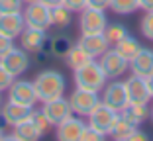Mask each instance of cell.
<instances>
[{
    "label": "cell",
    "mask_w": 153,
    "mask_h": 141,
    "mask_svg": "<svg viewBox=\"0 0 153 141\" xmlns=\"http://www.w3.org/2000/svg\"><path fill=\"white\" fill-rule=\"evenodd\" d=\"M33 86H36V94L37 100L43 104V102H49L53 98L65 94V88H67V80L59 71L55 69H45L33 78Z\"/></svg>",
    "instance_id": "cell-1"
},
{
    "label": "cell",
    "mask_w": 153,
    "mask_h": 141,
    "mask_svg": "<svg viewBox=\"0 0 153 141\" xmlns=\"http://www.w3.org/2000/svg\"><path fill=\"white\" fill-rule=\"evenodd\" d=\"M106 82H108V78H106V75L100 69L96 59L75 71V86H79V88L102 92V88L106 86Z\"/></svg>",
    "instance_id": "cell-2"
},
{
    "label": "cell",
    "mask_w": 153,
    "mask_h": 141,
    "mask_svg": "<svg viewBox=\"0 0 153 141\" xmlns=\"http://www.w3.org/2000/svg\"><path fill=\"white\" fill-rule=\"evenodd\" d=\"M98 65L104 71V75H106L108 80L120 78V77H124L126 71H130V61L124 55L118 53L116 47H108V51H104L98 57Z\"/></svg>",
    "instance_id": "cell-3"
},
{
    "label": "cell",
    "mask_w": 153,
    "mask_h": 141,
    "mask_svg": "<svg viewBox=\"0 0 153 141\" xmlns=\"http://www.w3.org/2000/svg\"><path fill=\"white\" fill-rule=\"evenodd\" d=\"M108 26V16H106V10H98V8H85L81 10V16H79V27H81V35L86 33H104Z\"/></svg>",
    "instance_id": "cell-4"
},
{
    "label": "cell",
    "mask_w": 153,
    "mask_h": 141,
    "mask_svg": "<svg viewBox=\"0 0 153 141\" xmlns=\"http://www.w3.org/2000/svg\"><path fill=\"white\" fill-rule=\"evenodd\" d=\"M69 104H71L73 114L76 116H88L96 106L100 104V94L94 90H86V88L75 86V90L69 96Z\"/></svg>",
    "instance_id": "cell-5"
},
{
    "label": "cell",
    "mask_w": 153,
    "mask_h": 141,
    "mask_svg": "<svg viewBox=\"0 0 153 141\" xmlns=\"http://www.w3.org/2000/svg\"><path fill=\"white\" fill-rule=\"evenodd\" d=\"M22 16L27 27H37V30H45V32H47V27H51V8L41 4L39 0L24 6Z\"/></svg>",
    "instance_id": "cell-6"
},
{
    "label": "cell",
    "mask_w": 153,
    "mask_h": 141,
    "mask_svg": "<svg viewBox=\"0 0 153 141\" xmlns=\"http://www.w3.org/2000/svg\"><path fill=\"white\" fill-rule=\"evenodd\" d=\"M86 118H88V125H92L94 129H98V131L104 133V135H110V131H112L116 120L120 118V112L100 102V104L96 106Z\"/></svg>",
    "instance_id": "cell-7"
},
{
    "label": "cell",
    "mask_w": 153,
    "mask_h": 141,
    "mask_svg": "<svg viewBox=\"0 0 153 141\" xmlns=\"http://www.w3.org/2000/svg\"><path fill=\"white\" fill-rule=\"evenodd\" d=\"M100 102L120 112V110L130 102V100H128V92H126V84H124V80L114 78V80L106 82V86L102 88V94H100Z\"/></svg>",
    "instance_id": "cell-8"
},
{
    "label": "cell",
    "mask_w": 153,
    "mask_h": 141,
    "mask_svg": "<svg viewBox=\"0 0 153 141\" xmlns=\"http://www.w3.org/2000/svg\"><path fill=\"white\" fill-rule=\"evenodd\" d=\"M32 112H33L32 106L18 104V102H12V100L2 102V106H0V118L4 120V123L8 128H14V125L30 120L32 118Z\"/></svg>",
    "instance_id": "cell-9"
},
{
    "label": "cell",
    "mask_w": 153,
    "mask_h": 141,
    "mask_svg": "<svg viewBox=\"0 0 153 141\" xmlns=\"http://www.w3.org/2000/svg\"><path fill=\"white\" fill-rule=\"evenodd\" d=\"M0 63L4 65L10 73L18 78L20 75H24L27 69H30V53H27V51H24L22 47H16V45H14L6 55H2V57H0Z\"/></svg>",
    "instance_id": "cell-10"
},
{
    "label": "cell",
    "mask_w": 153,
    "mask_h": 141,
    "mask_svg": "<svg viewBox=\"0 0 153 141\" xmlns=\"http://www.w3.org/2000/svg\"><path fill=\"white\" fill-rule=\"evenodd\" d=\"M8 100L18 102V104H26V106H36L37 94H36V86L33 80H14L12 86L8 88Z\"/></svg>",
    "instance_id": "cell-11"
},
{
    "label": "cell",
    "mask_w": 153,
    "mask_h": 141,
    "mask_svg": "<svg viewBox=\"0 0 153 141\" xmlns=\"http://www.w3.org/2000/svg\"><path fill=\"white\" fill-rule=\"evenodd\" d=\"M85 120L81 118V116L76 114H71L67 120H63L61 123H57L55 125V129H57V139L59 141H79L81 139V133L82 129H85Z\"/></svg>",
    "instance_id": "cell-12"
},
{
    "label": "cell",
    "mask_w": 153,
    "mask_h": 141,
    "mask_svg": "<svg viewBox=\"0 0 153 141\" xmlns=\"http://www.w3.org/2000/svg\"><path fill=\"white\" fill-rule=\"evenodd\" d=\"M41 110H43V114L49 118V122L53 123V128L73 114L71 104H69V98H63V96L53 98V100H49V102H43Z\"/></svg>",
    "instance_id": "cell-13"
},
{
    "label": "cell",
    "mask_w": 153,
    "mask_h": 141,
    "mask_svg": "<svg viewBox=\"0 0 153 141\" xmlns=\"http://www.w3.org/2000/svg\"><path fill=\"white\" fill-rule=\"evenodd\" d=\"M18 39H20V45H22L24 51L36 55L45 47V43H47V33H45V30H37V27H27L26 26Z\"/></svg>",
    "instance_id": "cell-14"
},
{
    "label": "cell",
    "mask_w": 153,
    "mask_h": 141,
    "mask_svg": "<svg viewBox=\"0 0 153 141\" xmlns=\"http://www.w3.org/2000/svg\"><path fill=\"white\" fill-rule=\"evenodd\" d=\"M126 84V92H128V100L130 102H137V104H147L151 100V94H149L147 88V80L143 77H137V75H130V77L124 80Z\"/></svg>",
    "instance_id": "cell-15"
},
{
    "label": "cell",
    "mask_w": 153,
    "mask_h": 141,
    "mask_svg": "<svg viewBox=\"0 0 153 141\" xmlns=\"http://www.w3.org/2000/svg\"><path fill=\"white\" fill-rule=\"evenodd\" d=\"M86 53L92 57V59H98L104 51H108L110 41L104 33H86V35H81V39L76 41Z\"/></svg>",
    "instance_id": "cell-16"
},
{
    "label": "cell",
    "mask_w": 153,
    "mask_h": 141,
    "mask_svg": "<svg viewBox=\"0 0 153 141\" xmlns=\"http://www.w3.org/2000/svg\"><path fill=\"white\" fill-rule=\"evenodd\" d=\"M130 71L131 75H137V77H143V78L153 75V49L141 47L140 53L130 61Z\"/></svg>",
    "instance_id": "cell-17"
},
{
    "label": "cell",
    "mask_w": 153,
    "mask_h": 141,
    "mask_svg": "<svg viewBox=\"0 0 153 141\" xmlns=\"http://www.w3.org/2000/svg\"><path fill=\"white\" fill-rule=\"evenodd\" d=\"M26 22H24L22 12L16 14H0V33L12 37V39H18L20 33L24 32Z\"/></svg>",
    "instance_id": "cell-18"
},
{
    "label": "cell",
    "mask_w": 153,
    "mask_h": 141,
    "mask_svg": "<svg viewBox=\"0 0 153 141\" xmlns=\"http://www.w3.org/2000/svg\"><path fill=\"white\" fill-rule=\"evenodd\" d=\"M149 112H151V110L147 108V104L128 102V104L120 110V116H122V118H126L128 122H131L134 125H137V128H140L141 123L149 118Z\"/></svg>",
    "instance_id": "cell-19"
},
{
    "label": "cell",
    "mask_w": 153,
    "mask_h": 141,
    "mask_svg": "<svg viewBox=\"0 0 153 141\" xmlns=\"http://www.w3.org/2000/svg\"><path fill=\"white\" fill-rule=\"evenodd\" d=\"M12 129H14L12 139H16V141H37L43 135V133L39 131V128L32 122V118L22 122V123H18V125H14Z\"/></svg>",
    "instance_id": "cell-20"
},
{
    "label": "cell",
    "mask_w": 153,
    "mask_h": 141,
    "mask_svg": "<svg viewBox=\"0 0 153 141\" xmlns=\"http://www.w3.org/2000/svg\"><path fill=\"white\" fill-rule=\"evenodd\" d=\"M65 61H67V65L73 69V71H76V69L85 67V65H88L90 61H94V59H92V57H90V55L86 53L79 43H75V45H71V49L67 51Z\"/></svg>",
    "instance_id": "cell-21"
},
{
    "label": "cell",
    "mask_w": 153,
    "mask_h": 141,
    "mask_svg": "<svg viewBox=\"0 0 153 141\" xmlns=\"http://www.w3.org/2000/svg\"><path fill=\"white\" fill-rule=\"evenodd\" d=\"M118 49V53L120 55H124V57H126L128 61H131L135 57V55L140 53V49H141V45H140V41L135 39V37H131V35H126L124 37V39H120L116 43V45H114Z\"/></svg>",
    "instance_id": "cell-22"
},
{
    "label": "cell",
    "mask_w": 153,
    "mask_h": 141,
    "mask_svg": "<svg viewBox=\"0 0 153 141\" xmlns=\"http://www.w3.org/2000/svg\"><path fill=\"white\" fill-rule=\"evenodd\" d=\"M135 129H137V125H134L131 122H128L126 118H122V116H120V118L116 120V123H114L110 135H112L116 141H128V137H130Z\"/></svg>",
    "instance_id": "cell-23"
},
{
    "label": "cell",
    "mask_w": 153,
    "mask_h": 141,
    "mask_svg": "<svg viewBox=\"0 0 153 141\" xmlns=\"http://www.w3.org/2000/svg\"><path fill=\"white\" fill-rule=\"evenodd\" d=\"M73 14L75 12H71V10H69L67 6H63V4L51 8V26H55V27H69L71 22H73Z\"/></svg>",
    "instance_id": "cell-24"
},
{
    "label": "cell",
    "mask_w": 153,
    "mask_h": 141,
    "mask_svg": "<svg viewBox=\"0 0 153 141\" xmlns=\"http://www.w3.org/2000/svg\"><path fill=\"white\" fill-rule=\"evenodd\" d=\"M71 45L73 43L67 35H55V37H51V41H49V53L53 55V57H65L67 51L71 49Z\"/></svg>",
    "instance_id": "cell-25"
},
{
    "label": "cell",
    "mask_w": 153,
    "mask_h": 141,
    "mask_svg": "<svg viewBox=\"0 0 153 141\" xmlns=\"http://www.w3.org/2000/svg\"><path fill=\"white\" fill-rule=\"evenodd\" d=\"M110 10L120 16H128L140 10V0H110Z\"/></svg>",
    "instance_id": "cell-26"
},
{
    "label": "cell",
    "mask_w": 153,
    "mask_h": 141,
    "mask_svg": "<svg viewBox=\"0 0 153 141\" xmlns=\"http://www.w3.org/2000/svg\"><path fill=\"white\" fill-rule=\"evenodd\" d=\"M104 35L108 37L110 45H116L118 41L124 39V37L130 35V33H128V27H124L122 24H108L106 30H104Z\"/></svg>",
    "instance_id": "cell-27"
},
{
    "label": "cell",
    "mask_w": 153,
    "mask_h": 141,
    "mask_svg": "<svg viewBox=\"0 0 153 141\" xmlns=\"http://www.w3.org/2000/svg\"><path fill=\"white\" fill-rule=\"evenodd\" d=\"M32 122L36 123L37 128H39V131H41V133H47L51 128H53V123L49 122V118L43 114V110H41V108H39V110L33 108V112H32Z\"/></svg>",
    "instance_id": "cell-28"
},
{
    "label": "cell",
    "mask_w": 153,
    "mask_h": 141,
    "mask_svg": "<svg viewBox=\"0 0 153 141\" xmlns=\"http://www.w3.org/2000/svg\"><path fill=\"white\" fill-rule=\"evenodd\" d=\"M140 30H141V35L147 37L149 41H153V10L143 14V18L140 20Z\"/></svg>",
    "instance_id": "cell-29"
},
{
    "label": "cell",
    "mask_w": 153,
    "mask_h": 141,
    "mask_svg": "<svg viewBox=\"0 0 153 141\" xmlns=\"http://www.w3.org/2000/svg\"><path fill=\"white\" fill-rule=\"evenodd\" d=\"M24 0H0V14H16L24 10Z\"/></svg>",
    "instance_id": "cell-30"
},
{
    "label": "cell",
    "mask_w": 153,
    "mask_h": 141,
    "mask_svg": "<svg viewBox=\"0 0 153 141\" xmlns=\"http://www.w3.org/2000/svg\"><path fill=\"white\" fill-rule=\"evenodd\" d=\"M104 139H106V135H104V133H100L98 129H94L92 125H88V123H86L79 141H104Z\"/></svg>",
    "instance_id": "cell-31"
},
{
    "label": "cell",
    "mask_w": 153,
    "mask_h": 141,
    "mask_svg": "<svg viewBox=\"0 0 153 141\" xmlns=\"http://www.w3.org/2000/svg\"><path fill=\"white\" fill-rule=\"evenodd\" d=\"M14 80H16V77L10 73V71L4 67V65L0 63V92L8 90V88L12 86V82H14Z\"/></svg>",
    "instance_id": "cell-32"
},
{
    "label": "cell",
    "mask_w": 153,
    "mask_h": 141,
    "mask_svg": "<svg viewBox=\"0 0 153 141\" xmlns=\"http://www.w3.org/2000/svg\"><path fill=\"white\" fill-rule=\"evenodd\" d=\"M14 47V39L8 35H4V33H0V57L2 55H6L10 49Z\"/></svg>",
    "instance_id": "cell-33"
},
{
    "label": "cell",
    "mask_w": 153,
    "mask_h": 141,
    "mask_svg": "<svg viewBox=\"0 0 153 141\" xmlns=\"http://www.w3.org/2000/svg\"><path fill=\"white\" fill-rule=\"evenodd\" d=\"M63 6H67L71 12H81L86 6V0H63Z\"/></svg>",
    "instance_id": "cell-34"
},
{
    "label": "cell",
    "mask_w": 153,
    "mask_h": 141,
    "mask_svg": "<svg viewBox=\"0 0 153 141\" xmlns=\"http://www.w3.org/2000/svg\"><path fill=\"white\" fill-rule=\"evenodd\" d=\"M88 8H98V10H108L110 8V0H86Z\"/></svg>",
    "instance_id": "cell-35"
},
{
    "label": "cell",
    "mask_w": 153,
    "mask_h": 141,
    "mask_svg": "<svg viewBox=\"0 0 153 141\" xmlns=\"http://www.w3.org/2000/svg\"><path fill=\"white\" fill-rule=\"evenodd\" d=\"M147 139H149V135L143 133V131H140V129H135V131L128 137V141H147Z\"/></svg>",
    "instance_id": "cell-36"
},
{
    "label": "cell",
    "mask_w": 153,
    "mask_h": 141,
    "mask_svg": "<svg viewBox=\"0 0 153 141\" xmlns=\"http://www.w3.org/2000/svg\"><path fill=\"white\" fill-rule=\"evenodd\" d=\"M140 8L143 10V12L153 10V0H140Z\"/></svg>",
    "instance_id": "cell-37"
},
{
    "label": "cell",
    "mask_w": 153,
    "mask_h": 141,
    "mask_svg": "<svg viewBox=\"0 0 153 141\" xmlns=\"http://www.w3.org/2000/svg\"><path fill=\"white\" fill-rule=\"evenodd\" d=\"M41 4H45L47 8H55V6H59V4H63V0H39Z\"/></svg>",
    "instance_id": "cell-38"
},
{
    "label": "cell",
    "mask_w": 153,
    "mask_h": 141,
    "mask_svg": "<svg viewBox=\"0 0 153 141\" xmlns=\"http://www.w3.org/2000/svg\"><path fill=\"white\" fill-rule=\"evenodd\" d=\"M145 80H147V88H149V94H151V100H153V75H149Z\"/></svg>",
    "instance_id": "cell-39"
},
{
    "label": "cell",
    "mask_w": 153,
    "mask_h": 141,
    "mask_svg": "<svg viewBox=\"0 0 153 141\" xmlns=\"http://www.w3.org/2000/svg\"><path fill=\"white\" fill-rule=\"evenodd\" d=\"M0 139H4V128L0 125Z\"/></svg>",
    "instance_id": "cell-40"
},
{
    "label": "cell",
    "mask_w": 153,
    "mask_h": 141,
    "mask_svg": "<svg viewBox=\"0 0 153 141\" xmlns=\"http://www.w3.org/2000/svg\"><path fill=\"white\" fill-rule=\"evenodd\" d=\"M30 2H36V0H24V4H30Z\"/></svg>",
    "instance_id": "cell-41"
},
{
    "label": "cell",
    "mask_w": 153,
    "mask_h": 141,
    "mask_svg": "<svg viewBox=\"0 0 153 141\" xmlns=\"http://www.w3.org/2000/svg\"><path fill=\"white\" fill-rule=\"evenodd\" d=\"M149 118H151V120H153V108H151V112H149Z\"/></svg>",
    "instance_id": "cell-42"
},
{
    "label": "cell",
    "mask_w": 153,
    "mask_h": 141,
    "mask_svg": "<svg viewBox=\"0 0 153 141\" xmlns=\"http://www.w3.org/2000/svg\"><path fill=\"white\" fill-rule=\"evenodd\" d=\"M2 102H4V100H2V92H0V106H2Z\"/></svg>",
    "instance_id": "cell-43"
}]
</instances>
